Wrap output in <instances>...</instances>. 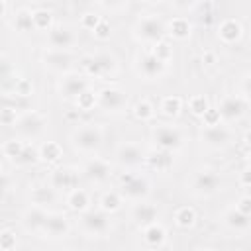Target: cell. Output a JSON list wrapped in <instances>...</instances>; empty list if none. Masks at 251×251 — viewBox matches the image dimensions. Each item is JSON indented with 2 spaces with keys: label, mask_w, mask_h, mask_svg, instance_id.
Wrapping results in <instances>:
<instances>
[{
  "label": "cell",
  "mask_w": 251,
  "mask_h": 251,
  "mask_svg": "<svg viewBox=\"0 0 251 251\" xmlns=\"http://www.w3.org/2000/svg\"><path fill=\"white\" fill-rule=\"evenodd\" d=\"M165 33H167V25H165V22H163L159 16H155V14H147V16H143V18H139L137 24H135V37H137L139 41H145V43H159V41H163Z\"/></svg>",
  "instance_id": "cell-1"
},
{
  "label": "cell",
  "mask_w": 251,
  "mask_h": 251,
  "mask_svg": "<svg viewBox=\"0 0 251 251\" xmlns=\"http://www.w3.org/2000/svg\"><path fill=\"white\" fill-rule=\"evenodd\" d=\"M73 147L76 151H82V153H94L100 149L102 141H104V133L100 129V126L96 124H86L82 127H78L75 133H73Z\"/></svg>",
  "instance_id": "cell-2"
},
{
  "label": "cell",
  "mask_w": 251,
  "mask_h": 251,
  "mask_svg": "<svg viewBox=\"0 0 251 251\" xmlns=\"http://www.w3.org/2000/svg\"><path fill=\"white\" fill-rule=\"evenodd\" d=\"M151 137H153L155 145L165 151H176L182 145V133L175 126H167V124L155 126L151 131Z\"/></svg>",
  "instance_id": "cell-3"
},
{
  "label": "cell",
  "mask_w": 251,
  "mask_h": 251,
  "mask_svg": "<svg viewBox=\"0 0 251 251\" xmlns=\"http://www.w3.org/2000/svg\"><path fill=\"white\" fill-rule=\"evenodd\" d=\"M190 186H192V192L194 194H198V196H210V194H214L222 186V178L212 169H200V171L194 173V176L190 180Z\"/></svg>",
  "instance_id": "cell-4"
},
{
  "label": "cell",
  "mask_w": 251,
  "mask_h": 251,
  "mask_svg": "<svg viewBox=\"0 0 251 251\" xmlns=\"http://www.w3.org/2000/svg\"><path fill=\"white\" fill-rule=\"evenodd\" d=\"M82 67H84V73L88 76H108L110 73L116 71V59L108 53H98V55H90V57H84L82 59Z\"/></svg>",
  "instance_id": "cell-5"
},
{
  "label": "cell",
  "mask_w": 251,
  "mask_h": 251,
  "mask_svg": "<svg viewBox=\"0 0 251 251\" xmlns=\"http://www.w3.org/2000/svg\"><path fill=\"white\" fill-rule=\"evenodd\" d=\"M165 61L163 59H159L153 51H147V53H141V55H137V59H135V69H137V73L145 78V80H155V78H159L163 73H165Z\"/></svg>",
  "instance_id": "cell-6"
},
{
  "label": "cell",
  "mask_w": 251,
  "mask_h": 251,
  "mask_svg": "<svg viewBox=\"0 0 251 251\" xmlns=\"http://www.w3.org/2000/svg\"><path fill=\"white\" fill-rule=\"evenodd\" d=\"M200 139L210 149H224L231 141V133H229V129L226 126H222L218 122V124L204 126L202 131H200Z\"/></svg>",
  "instance_id": "cell-7"
},
{
  "label": "cell",
  "mask_w": 251,
  "mask_h": 251,
  "mask_svg": "<svg viewBox=\"0 0 251 251\" xmlns=\"http://www.w3.org/2000/svg\"><path fill=\"white\" fill-rule=\"evenodd\" d=\"M245 110H247V102L241 96H226L220 102V106H218L216 112H218V116H220L222 122L231 124V122L241 120L243 114H245Z\"/></svg>",
  "instance_id": "cell-8"
},
{
  "label": "cell",
  "mask_w": 251,
  "mask_h": 251,
  "mask_svg": "<svg viewBox=\"0 0 251 251\" xmlns=\"http://www.w3.org/2000/svg\"><path fill=\"white\" fill-rule=\"evenodd\" d=\"M82 229L90 235H104L110 229V216L104 210H86L80 218Z\"/></svg>",
  "instance_id": "cell-9"
},
{
  "label": "cell",
  "mask_w": 251,
  "mask_h": 251,
  "mask_svg": "<svg viewBox=\"0 0 251 251\" xmlns=\"http://www.w3.org/2000/svg\"><path fill=\"white\" fill-rule=\"evenodd\" d=\"M126 104H127L126 92L120 90V88H116V86L104 88L96 96V106L102 108L104 112H120V110L126 108Z\"/></svg>",
  "instance_id": "cell-10"
},
{
  "label": "cell",
  "mask_w": 251,
  "mask_h": 251,
  "mask_svg": "<svg viewBox=\"0 0 251 251\" xmlns=\"http://www.w3.org/2000/svg\"><path fill=\"white\" fill-rule=\"evenodd\" d=\"M59 90H61V96L67 98V100H76L84 90H88V80L82 76V75H65L61 84H59Z\"/></svg>",
  "instance_id": "cell-11"
},
{
  "label": "cell",
  "mask_w": 251,
  "mask_h": 251,
  "mask_svg": "<svg viewBox=\"0 0 251 251\" xmlns=\"http://www.w3.org/2000/svg\"><path fill=\"white\" fill-rule=\"evenodd\" d=\"M14 126L18 127V131H20L22 135H25V137H35V135H39V133L43 131L45 120H43V116H39L37 112H27V114L20 116Z\"/></svg>",
  "instance_id": "cell-12"
},
{
  "label": "cell",
  "mask_w": 251,
  "mask_h": 251,
  "mask_svg": "<svg viewBox=\"0 0 251 251\" xmlns=\"http://www.w3.org/2000/svg\"><path fill=\"white\" fill-rule=\"evenodd\" d=\"M149 180L143 178V176H127L124 182H122V188H120V194L129 198V200H141L149 194Z\"/></svg>",
  "instance_id": "cell-13"
},
{
  "label": "cell",
  "mask_w": 251,
  "mask_h": 251,
  "mask_svg": "<svg viewBox=\"0 0 251 251\" xmlns=\"http://www.w3.org/2000/svg\"><path fill=\"white\" fill-rule=\"evenodd\" d=\"M71 226H69V220L61 214H47L39 233L47 235V237H65L69 233Z\"/></svg>",
  "instance_id": "cell-14"
},
{
  "label": "cell",
  "mask_w": 251,
  "mask_h": 251,
  "mask_svg": "<svg viewBox=\"0 0 251 251\" xmlns=\"http://www.w3.org/2000/svg\"><path fill=\"white\" fill-rule=\"evenodd\" d=\"M47 41H49V47H51V49L67 51V49L73 47V43H75V33H73L69 27L55 25V27H49Z\"/></svg>",
  "instance_id": "cell-15"
},
{
  "label": "cell",
  "mask_w": 251,
  "mask_h": 251,
  "mask_svg": "<svg viewBox=\"0 0 251 251\" xmlns=\"http://www.w3.org/2000/svg\"><path fill=\"white\" fill-rule=\"evenodd\" d=\"M118 161L124 167H137L145 161V153L137 143H124L118 149Z\"/></svg>",
  "instance_id": "cell-16"
},
{
  "label": "cell",
  "mask_w": 251,
  "mask_h": 251,
  "mask_svg": "<svg viewBox=\"0 0 251 251\" xmlns=\"http://www.w3.org/2000/svg\"><path fill=\"white\" fill-rule=\"evenodd\" d=\"M76 180L78 176L71 167H61L51 173V186L55 190H73L76 188Z\"/></svg>",
  "instance_id": "cell-17"
},
{
  "label": "cell",
  "mask_w": 251,
  "mask_h": 251,
  "mask_svg": "<svg viewBox=\"0 0 251 251\" xmlns=\"http://www.w3.org/2000/svg\"><path fill=\"white\" fill-rule=\"evenodd\" d=\"M110 163L102 161V159H90L86 165H84V176L92 182H106L110 178Z\"/></svg>",
  "instance_id": "cell-18"
},
{
  "label": "cell",
  "mask_w": 251,
  "mask_h": 251,
  "mask_svg": "<svg viewBox=\"0 0 251 251\" xmlns=\"http://www.w3.org/2000/svg\"><path fill=\"white\" fill-rule=\"evenodd\" d=\"M43 61H45V65H47L49 69L59 71V73L69 71L71 65H73V57H71L67 51H57V49H51L49 53H45Z\"/></svg>",
  "instance_id": "cell-19"
},
{
  "label": "cell",
  "mask_w": 251,
  "mask_h": 251,
  "mask_svg": "<svg viewBox=\"0 0 251 251\" xmlns=\"http://www.w3.org/2000/svg\"><path fill=\"white\" fill-rule=\"evenodd\" d=\"M131 218H133V222H135L137 226L145 227V226L157 222V218H159V210H157L153 204H147V202H143V204H135V208H133V212H131Z\"/></svg>",
  "instance_id": "cell-20"
},
{
  "label": "cell",
  "mask_w": 251,
  "mask_h": 251,
  "mask_svg": "<svg viewBox=\"0 0 251 251\" xmlns=\"http://www.w3.org/2000/svg\"><path fill=\"white\" fill-rule=\"evenodd\" d=\"M224 224L233 231H247L249 229V214H243L233 206L224 214Z\"/></svg>",
  "instance_id": "cell-21"
},
{
  "label": "cell",
  "mask_w": 251,
  "mask_h": 251,
  "mask_svg": "<svg viewBox=\"0 0 251 251\" xmlns=\"http://www.w3.org/2000/svg\"><path fill=\"white\" fill-rule=\"evenodd\" d=\"M241 24L239 22H235V20H226V22H222L220 24V27H218V35H220V39L222 41H226V43H235L239 37H241Z\"/></svg>",
  "instance_id": "cell-22"
},
{
  "label": "cell",
  "mask_w": 251,
  "mask_h": 251,
  "mask_svg": "<svg viewBox=\"0 0 251 251\" xmlns=\"http://www.w3.org/2000/svg\"><path fill=\"white\" fill-rule=\"evenodd\" d=\"M165 237H167V231L157 222H153V224H149V226L143 227V239H145V243L149 247H161L163 241H165Z\"/></svg>",
  "instance_id": "cell-23"
},
{
  "label": "cell",
  "mask_w": 251,
  "mask_h": 251,
  "mask_svg": "<svg viewBox=\"0 0 251 251\" xmlns=\"http://www.w3.org/2000/svg\"><path fill=\"white\" fill-rule=\"evenodd\" d=\"M67 204H69V208H71L73 212H80V214H82V212L88 210L90 198H88L86 190H82V188H73V190H69Z\"/></svg>",
  "instance_id": "cell-24"
},
{
  "label": "cell",
  "mask_w": 251,
  "mask_h": 251,
  "mask_svg": "<svg viewBox=\"0 0 251 251\" xmlns=\"http://www.w3.org/2000/svg\"><path fill=\"white\" fill-rule=\"evenodd\" d=\"M45 218H47V212H45L41 206H33L31 210L25 212V216H24V224H25L27 229L39 231L41 226H43V222H45Z\"/></svg>",
  "instance_id": "cell-25"
},
{
  "label": "cell",
  "mask_w": 251,
  "mask_h": 251,
  "mask_svg": "<svg viewBox=\"0 0 251 251\" xmlns=\"http://www.w3.org/2000/svg\"><path fill=\"white\" fill-rule=\"evenodd\" d=\"M16 165H20V167H25V165H33L35 161H39V151L33 147V145H29V143H24V147H22V151L12 159Z\"/></svg>",
  "instance_id": "cell-26"
},
{
  "label": "cell",
  "mask_w": 251,
  "mask_h": 251,
  "mask_svg": "<svg viewBox=\"0 0 251 251\" xmlns=\"http://www.w3.org/2000/svg\"><path fill=\"white\" fill-rule=\"evenodd\" d=\"M180 110H182V100H180L178 96H167V98H163L161 104H159V112H161L163 116H167V118L178 116Z\"/></svg>",
  "instance_id": "cell-27"
},
{
  "label": "cell",
  "mask_w": 251,
  "mask_h": 251,
  "mask_svg": "<svg viewBox=\"0 0 251 251\" xmlns=\"http://www.w3.org/2000/svg\"><path fill=\"white\" fill-rule=\"evenodd\" d=\"M167 31H169L175 39H186V37L190 35V24H188V20H184V18H175V20L169 24Z\"/></svg>",
  "instance_id": "cell-28"
},
{
  "label": "cell",
  "mask_w": 251,
  "mask_h": 251,
  "mask_svg": "<svg viewBox=\"0 0 251 251\" xmlns=\"http://www.w3.org/2000/svg\"><path fill=\"white\" fill-rule=\"evenodd\" d=\"M171 153H173V151L161 149L159 153H153L151 157H147V161H149V165H151L153 169L165 171V169H169V167L173 165V155H171Z\"/></svg>",
  "instance_id": "cell-29"
},
{
  "label": "cell",
  "mask_w": 251,
  "mask_h": 251,
  "mask_svg": "<svg viewBox=\"0 0 251 251\" xmlns=\"http://www.w3.org/2000/svg\"><path fill=\"white\" fill-rule=\"evenodd\" d=\"M120 208H122V196L118 192H106L100 198V210H104L106 214L118 212Z\"/></svg>",
  "instance_id": "cell-30"
},
{
  "label": "cell",
  "mask_w": 251,
  "mask_h": 251,
  "mask_svg": "<svg viewBox=\"0 0 251 251\" xmlns=\"http://www.w3.org/2000/svg\"><path fill=\"white\" fill-rule=\"evenodd\" d=\"M39 159H43V161H49V163H53V161H59L61 159V155H63V151H61V147L57 145V143H53V141H47V143H43L39 149Z\"/></svg>",
  "instance_id": "cell-31"
},
{
  "label": "cell",
  "mask_w": 251,
  "mask_h": 251,
  "mask_svg": "<svg viewBox=\"0 0 251 251\" xmlns=\"http://www.w3.org/2000/svg\"><path fill=\"white\" fill-rule=\"evenodd\" d=\"M31 198H33V204L35 206H45V204H51L53 200H55V188L53 186H41V188H35L33 190V194H31Z\"/></svg>",
  "instance_id": "cell-32"
},
{
  "label": "cell",
  "mask_w": 251,
  "mask_h": 251,
  "mask_svg": "<svg viewBox=\"0 0 251 251\" xmlns=\"http://www.w3.org/2000/svg\"><path fill=\"white\" fill-rule=\"evenodd\" d=\"M175 222L180 227H190L196 222V212L192 208H188V206H182V208H178L175 212Z\"/></svg>",
  "instance_id": "cell-33"
},
{
  "label": "cell",
  "mask_w": 251,
  "mask_h": 251,
  "mask_svg": "<svg viewBox=\"0 0 251 251\" xmlns=\"http://www.w3.org/2000/svg\"><path fill=\"white\" fill-rule=\"evenodd\" d=\"M14 27L18 29V31H22V33H25V31H31L33 29V18H31V12L29 10H20L18 14H16V20H14Z\"/></svg>",
  "instance_id": "cell-34"
},
{
  "label": "cell",
  "mask_w": 251,
  "mask_h": 251,
  "mask_svg": "<svg viewBox=\"0 0 251 251\" xmlns=\"http://www.w3.org/2000/svg\"><path fill=\"white\" fill-rule=\"evenodd\" d=\"M31 18H33V29H47L51 27V12L47 10H35L31 12Z\"/></svg>",
  "instance_id": "cell-35"
},
{
  "label": "cell",
  "mask_w": 251,
  "mask_h": 251,
  "mask_svg": "<svg viewBox=\"0 0 251 251\" xmlns=\"http://www.w3.org/2000/svg\"><path fill=\"white\" fill-rule=\"evenodd\" d=\"M208 108H210V106H208V100H206V96H202V94H196V96L188 98V110H190L194 116H204Z\"/></svg>",
  "instance_id": "cell-36"
},
{
  "label": "cell",
  "mask_w": 251,
  "mask_h": 251,
  "mask_svg": "<svg viewBox=\"0 0 251 251\" xmlns=\"http://www.w3.org/2000/svg\"><path fill=\"white\" fill-rule=\"evenodd\" d=\"M133 114H135L137 120L147 122V120H151V118L155 116V108H153L147 100H139V102L133 106Z\"/></svg>",
  "instance_id": "cell-37"
},
{
  "label": "cell",
  "mask_w": 251,
  "mask_h": 251,
  "mask_svg": "<svg viewBox=\"0 0 251 251\" xmlns=\"http://www.w3.org/2000/svg\"><path fill=\"white\" fill-rule=\"evenodd\" d=\"M76 104H78L80 110H90V108L96 104V96H94L90 90H84V92L76 98Z\"/></svg>",
  "instance_id": "cell-38"
},
{
  "label": "cell",
  "mask_w": 251,
  "mask_h": 251,
  "mask_svg": "<svg viewBox=\"0 0 251 251\" xmlns=\"http://www.w3.org/2000/svg\"><path fill=\"white\" fill-rule=\"evenodd\" d=\"M16 247V235L10 229L0 231V249H14Z\"/></svg>",
  "instance_id": "cell-39"
},
{
  "label": "cell",
  "mask_w": 251,
  "mask_h": 251,
  "mask_svg": "<svg viewBox=\"0 0 251 251\" xmlns=\"http://www.w3.org/2000/svg\"><path fill=\"white\" fill-rule=\"evenodd\" d=\"M22 147H24V143H22V141L10 139V141H6V143H4V153H6V157L14 159V157H16V155L22 151Z\"/></svg>",
  "instance_id": "cell-40"
},
{
  "label": "cell",
  "mask_w": 251,
  "mask_h": 251,
  "mask_svg": "<svg viewBox=\"0 0 251 251\" xmlns=\"http://www.w3.org/2000/svg\"><path fill=\"white\" fill-rule=\"evenodd\" d=\"M92 33H94V37H98V39H108V37H110V24L104 22V20H100L98 25L92 29Z\"/></svg>",
  "instance_id": "cell-41"
},
{
  "label": "cell",
  "mask_w": 251,
  "mask_h": 251,
  "mask_svg": "<svg viewBox=\"0 0 251 251\" xmlns=\"http://www.w3.org/2000/svg\"><path fill=\"white\" fill-rule=\"evenodd\" d=\"M16 110H12V108H2L0 110V122L2 124H6V126H14L16 124Z\"/></svg>",
  "instance_id": "cell-42"
},
{
  "label": "cell",
  "mask_w": 251,
  "mask_h": 251,
  "mask_svg": "<svg viewBox=\"0 0 251 251\" xmlns=\"http://www.w3.org/2000/svg\"><path fill=\"white\" fill-rule=\"evenodd\" d=\"M98 22H100V18H98L96 14H84L80 24H82V27H86V29H90V31H92V29L98 25Z\"/></svg>",
  "instance_id": "cell-43"
},
{
  "label": "cell",
  "mask_w": 251,
  "mask_h": 251,
  "mask_svg": "<svg viewBox=\"0 0 251 251\" xmlns=\"http://www.w3.org/2000/svg\"><path fill=\"white\" fill-rule=\"evenodd\" d=\"M155 47H157V49H155L153 53H155L159 59H163V61L167 63V61H169V57H171V49H169V45H165L163 41H159V43H155Z\"/></svg>",
  "instance_id": "cell-44"
},
{
  "label": "cell",
  "mask_w": 251,
  "mask_h": 251,
  "mask_svg": "<svg viewBox=\"0 0 251 251\" xmlns=\"http://www.w3.org/2000/svg\"><path fill=\"white\" fill-rule=\"evenodd\" d=\"M235 208H237L239 212H243V214H251V198H249L247 194H245V196H241V198L237 200Z\"/></svg>",
  "instance_id": "cell-45"
},
{
  "label": "cell",
  "mask_w": 251,
  "mask_h": 251,
  "mask_svg": "<svg viewBox=\"0 0 251 251\" xmlns=\"http://www.w3.org/2000/svg\"><path fill=\"white\" fill-rule=\"evenodd\" d=\"M198 0H171V4L176 8V10H188V8H194Z\"/></svg>",
  "instance_id": "cell-46"
},
{
  "label": "cell",
  "mask_w": 251,
  "mask_h": 251,
  "mask_svg": "<svg viewBox=\"0 0 251 251\" xmlns=\"http://www.w3.org/2000/svg\"><path fill=\"white\" fill-rule=\"evenodd\" d=\"M100 6H104V8H122L127 0H96Z\"/></svg>",
  "instance_id": "cell-47"
},
{
  "label": "cell",
  "mask_w": 251,
  "mask_h": 251,
  "mask_svg": "<svg viewBox=\"0 0 251 251\" xmlns=\"http://www.w3.org/2000/svg\"><path fill=\"white\" fill-rule=\"evenodd\" d=\"M8 188H10V178H8V175L0 173V194H4Z\"/></svg>",
  "instance_id": "cell-48"
},
{
  "label": "cell",
  "mask_w": 251,
  "mask_h": 251,
  "mask_svg": "<svg viewBox=\"0 0 251 251\" xmlns=\"http://www.w3.org/2000/svg\"><path fill=\"white\" fill-rule=\"evenodd\" d=\"M243 184H245V186L249 184V171H247V169L243 171Z\"/></svg>",
  "instance_id": "cell-49"
},
{
  "label": "cell",
  "mask_w": 251,
  "mask_h": 251,
  "mask_svg": "<svg viewBox=\"0 0 251 251\" xmlns=\"http://www.w3.org/2000/svg\"><path fill=\"white\" fill-rule=\"evenodd\" d=\"M4 12H6V4H4V0H0V18L4 16Z\"/></svg>",
  "instance_id": "cell-50"
},
{
  "label": "cell",
  "mask_w": 251,
  "mask_h": 251,
  "mask_svg": "<svg viewBox=\"0 0 251 251\" xmlns=\"http://www.w3.org/2000/svg\"><path fill=\"white\" fill-rule=\"evenodd\" d=\"M143 2H153V4L157 2V4H159V2H163V0H143Z\"/></svg>",
  "instance_id": "cell-51"
},
{
  "label": "cell",
  "mask_w": 251,
  "mask_h": 251,
  "mask_svg": "<svg viewBox=\"0 0 251 251\" xmlns=\"http://www.w3.org/2000/svg\"><path fill=\"white\" fill-rule=\"evenodd\" d=\"M37 2H39V0H37Z\"/></svg>",
  "instance_id": "cell-52"
}]
</instances>
